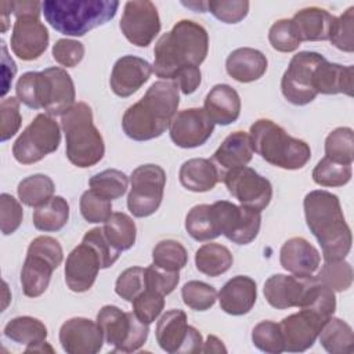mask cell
<instances>
[{"label": "cell", "mask_w": 354, "mask_h": 354, "mask_svg": "<svg viewBox=\"0 0 354 354\" xmlns=\"http://www.w3.org/2000/svg\"><path fill=\"white\" fill-rule=\"evenodd\" d=\"M250 136L242 130L230 133L213 153V160L218 165L220 176L231 169L246 166L253 156Z\"/></svg>", "instance_id": "cell-31"}, {"label": "cell", "mask_w": 354, "mask_h": 354, "mask_svg": "<svg viewBox=\"0 0 354 354\" xmlns=\"http://www.w3.org/2000/svg\"><path fill=\"white\" fill-rule=\"evenodd\" d=\"M130 185L127 209L134 217H148L153 214L162 203L166 173L159 165H141L133 170Z\"/></svg>", "instance_id": "cell-11"}, {"label": "cell", "mask_w": 354, "mask_h": 354, "mask_svg": "<svg viewBox=\"0 0 354 354\" xmlns=\"http://www.w3.org/2000/svg\"><path fill=\"white\" fill-rule=\"evenodd\" d=\"M281 266L296 277H310L319 268L321 254L318 249L301 236L288 239L279 252Z\"/></svg>", "instance_id": "cell-24"}, {"label": "cell", "mask_w": 354, "mask_h": 354, "mask_svg": "<svg viewBox=\"0 0 354 354\" xmlns=\"http://www.w3.org/2000/svg\"><path fill=\"white\" fill-rule=\"evenodd\" d=\"M210 212L218 235H224L236 245L250 243L260 231L261 212L256 209L217 201L210 205Z\"/></svg>", "instance_id": "cell-12"}, {"label": "cell", "mask_w": 354, "mask_h": 354, "mask_svg": "<svg viewBox=\"0 0 354 354\" xmlns=\"http://www.w3.org/2000/svg\"><path fill=\"white\" fill-rule=\"evenodd\" d=\"M61 130L48 113H39L19 134L12 145V155L21 165H32L58 149Z\"/></svg>", "instance_id": "cell-10"}, {"label": "cell", "mask_w": 354, "mask_h": 354, "mask_svg": "<svg viewBox=\"0 0 354 354\" xmlns=\"http://www.w3.org/2000/svg\"><path fill=\"white\" fill-rule=\"evenodd\" d=\"M313 88L317 94H346L353 97L354 66L329 62L324 57L313 72Z\"/></svg>", "instance_id": "cell-25"}, {"label": "cell", "mask_w": 354, "mask_h": 354, "mask_svg": "<svg viewBox=\"0 0 354 354\" xmlns=\"http://www.w3.org/2000/svg\"><path fill=\"white\" fill-rule=\"evenodd\" d=\"M253 344L268 354H279L285 351L283 336L279 324L274 321H261L252 330Z\"/></svg>", "instance_id": "cell-44"}, {"label": "cell", "mask_w": 354, "mask_h": 354, "mask_svg": "<svg viewBox=\"0 0 354 354\" xmlns=\"http://www.w3.org/2000/svg\"><path fill=\"white\" fill-rule=\"evenodd\" d=\"M221 180L228 192L243 206L261 212L271 202V183L252 167L242 166L231 169L223 174Z\"/></svg>", "instance_id": "cell-16"}, {"label": "cell", "mask_w": 354, "mask_h": 354, "mask_svg": "<svg viewBox=\"0 0 354 354\" xmlns=\"http://www.w3.org/2000/svg\"><path fill=\"white\" fill-rule=\"evenodd\" d=\"M207 51L206 29L195 21L181 19L156 41L152 71L160 80H174L180 72L199 68Z\"/></svg>", "instance_id": "cell-1"}, {"label": "cell", "mask_w": 354, "mask_h": 354, "mask_svg": "<svg viewBox=\"0 0 354 354\" xmlns=\"http://www.w3.org/2000/svg\"><path fill=\"white\" fill-rule=\"evenodd\" d=\"M152 263L166 271L180 272L188 263V253L178 241L163 239L152 249Z\"/></svg>", "instance_id": "cell-38"}, {"label": "cell", "mask_w": 354, "mask_h": 354, "mask_svg": "<svg viewBox=\"0 0 354 354\" xmlns=\"http://www.w3.org/2000/svg\"><path fill=\"white\" fill-rule=\"evenodd\" d=\"M11 12L17 17L21 15H35L40 17L41 12V3L40 1H11Z\"/></svg>", "instance_id": "cell-58"}, {"label": "cell", "mask_w": 354, "mask_h": 354, "mask_svg": "<svg viewBox=\"0 0 354 354\" xmlns=\"http://www.w3.org/2000/svg\"><path fill=\"white\" fill-rule=\"evenodd\" d=\"M47 333L46 325L29 315L15 317L4 326L6 337L15 343L26 344L25 353H54V348L46 342Z\"/></svg>", "instance_id": "cell-27"}, {"label": "cell", "mask_w": 354, "mask_h": 354, "mask_svg": "<svg viewBox=\"0 0 354 354\" xmlns=\"http://www.w3.org/2000/svg\"><path fill=\"white\" fill-rule=\"evenodd\" d=\"M82 241L88 242L98 252V254L101 257V261H102V270L104 268H109L119 259L120 252L116 250L108 242V239H106V236L104 234V230L100 228V227H95V228H91L90 231H87Z\"/></svg>", "instance_id": "cell-56"}, {"label": "cell", "mask_w": 354, "mask_h": 354, "mask_svg": "<svg viewBox=\"0 0 354 354\" xmlns=\"http://www.w3.org/2000/svg\"><path fill=\"white\" fill-rule=\"evenodd\" d=\"M102 261L98 252L86 241H82L66 257L65 282L72 292H87L95 282Z\"/></svg>", "instance_id": "cell-20"}, {"label": "cell", "mask_w": 354, "mask_h": 354, "mask_svg": "<svg viewBox=\"0 0 354 354\" xmlns=\"http://www.w3.org/2000/svg\"><path fill=\"white\" fill-rule=\"evenodd\" d=\"M213 130L214 123L203 108L180 111L169 126L170 138L180 148H196L203 145L213 134Z\"/></svg>", "instance_id": "cell-19"}, {"label": "cell", "mask_w": 354, "mask_h": 354, "mask_svg": "<svg viewBox=\"0 0 354 354\" xmlns=\"http://www.w3.org/2000/svg\"><path fill=\"white\" fill-rule=\"evenodd\" d=\"M102 230L108 242L119 252L129 250L136 243V223L126 213H112L111 217L104 223Z\"/></svg>", "instance_id": "cell-36"}, {"label": "cell", "mask_w": 354, "mask_h": 354, "mask_svg": "<svg viewBox=\"0 0 354 354\" xmlns=\"http://www.w3.org/2000/svg\"><path fill=\"white\" fill-rule=\"evenodd\" d=\"M0 218L3 235L15 232L24 218V210L21 203L10 194L3 192L0 195Z\"/></svg>", "instance_id": "cell-53"}, {"label": "cell", "mask_w": 354, "mask_h": 354, "mask_svg": "<svg viewBox=\"0 0 354 354\" xmlns=\"http://www.w3.org/2000/svg\"><path fill=\"white\" fill-rule=\"evenodd\" d=\"M329 41L342 51H354V7H348L336 18Z\"/></svg>", "instance_id": "cell-51"}, {"label": "cell", "mask_w": 354, "mask_h": 354, "mask_svg": "<svg viewBox=\"0 0 354 354\" xmlns=\"http://www.w3.org/2000/svg\"><path fill=\"white\" fill-rule=\"evenodd\" d=\"M249 136L253 151L275 167L299 170L311 159V149L306 141L289 136L270 119L256 120L250 126Z\"/></svg>", "instance_id": "cell-6"}, {"label": "cell", "mask_w": 354, "mask_h": 354, "mask_svg": "<svg viewBox=\"0 0 354 354\" xmlns=\"http://www.w3.org/2000/svg\"><path fill=\"white\" fill-rule=\"evenodd\" d=\"M220 307L230 315L248 314L257 299V285L248 275H236L228 279L218 292Z\"/></svg>", "instance_id": "cell-26"}, {"label": "cell", "mask_w": 354, "mask_h": 354, "mask_svg": "<svg viewBox=\"0 0 354 354\" xmlns=\"http://www.w3.org/2000/svg\"><path fill=\"white\" fill-rule=\"evenodd\" d=\"M17 73V65L12 61V58L8 57L7 46L1 40V76H3V87H1V97L7 94L10 90V86L12 83V79Z\"/></svg>", "instance_id": "cell-57"}, {"label": "cell", "mask_w": 354, "mask_h": 354, "mask_svg": "<svg viewBox=\"0 0 354 354\" xmlns=\"http://www.w3.org/2000/svg\"><path fill=\"white\" fill-rule=\"evenodd\" d=\"M321 289L315 275L296 277L274 274L264 282V297L267 303L278 310L290 307L307 308L313 304Z\"/></svg>", "instance_id": "cell-13"}, {"label": "cell", "mask_w": 354, "mask_h": 354, "mask_svg": "<svg viewBox=\"0 0 354 354\" xmlns=\"http://www.w3.org/2000/svg\"><path fill=\"white\" fill-rule=\"evenodd\" d=\"M180 104V87L173 80H158L147 93L130 105L123 118L124 134L134 141L160 137L169 129Z\"/></svg>", "instance_id": "cell-2"}, {"label": "cell", "mask_w": 354, "mask_h": 354, "mask_svg": "<svg viewBox=\"0 0 354 354\" xmlns=\"http://www.w3.org/2000/svg\"><path fill=\"white\" fill-rule=\"evenodd\" d=\"M131 304L137 318L149 325L160 315L165 307V296L147 288L131 301Z\"/></svg>", "instance_id": "cell-47"}, {"label": "cell", "mask_w": 354, "mask_h": 354, "mask_svg": "<svg viewBox=\"0 0 354 354\" xmlns=\"http://www.w3.org/2000/svg\"><path fill=\"white\" fill-rule=\"evenodd\" d=\"M232 263V253L221 243H205L195 253V266L198 271L207 277H218L227 272Z\"/></svg>", "instance_id": "cell-34"}, {"label": "cell", "mask_w": 354, "mask_h": 354, "mask_svg": "<svg viewBox=\"0 0 354 354\" xmlns=\"http://www.w3.org/2000/svg\"><path fill=\"white\" fill-rule=\"evenodd\" d=\"M267 57L256 48L241 47L230 53L225 59L227 73L239 83L259 80L267 71Z\"/></svg>", "instance_id": "cell-30"}, {"label": "cell", "mask_w": 354, "mask_h": 354, "mask_svg": "<svg viewBox=\"0 0 354 354\" xmlns=\"http://www.w3.org/2000/svg\"><path fill=\"white\" fill-rule=\"evenodd\" d=\"M180 183L192 192H206L216 187L221 180L218 167L205 158H194L185 160L178 171Z\"/></svg>", "instance_id": "cell-32"}, {"label": "cell", "mask_w": 354, "mask_h": 354, "mask_svg": "<svg viewBox=\"0 0 354 354\" xmlns=\"http://www.w3.org/2000/svg\"><path fill=\"white\" fill-rule=\"evenodd\" d=\"M59 343L68 354H95L102 348L104 335L97 322L73 317L61 325Z\"/></svg>", "instance_id": "cell-22"}, {"label": "cell", "mask_w": 354, "mask_h": 354, "mask_svg": "<svg viewBox=\"0 0 354 354\" xmlns=\"http://www.w3.org/2000/svg\"><path fill=\"white\" fill-rule=\"evenodd\" d=\"M290 21L300 41H321L329 40L336 17L319 7H306L299 10Z\"/></svg>", "instance_id": "cell-28"}, {"label": "cell", "mask_w": 354, "mask_h": 354, "mask_svg": "<svg viewBox=\"0 0 354 354\" xmlns=\"http://www.w3.org/2000/svg\"><path fill=\"white\" fill-rule=\"evenodd\" d=\"M17 98L32 109H44L51 116L64 115L76 98L71 75L58 66L41 72H25L15 86Z\"/></svg>", "instance_id": "cell-4"}, {"label": "cell", "mask_w": 354, "mask_h": 354, "mask_svg": "<svg viewBox=\"0 0 354 354\" xmlns=\"http://www.w3.org/2000/svg\"><path fill=\"white\" fill-rule=\"evenodd\" d=\"M19 100L17 97L3 98L0 102V141L4 142L14 137L22 123L19 112Z\"/></svg>", "instance_id": "cell-52"}, {"label": "cell", "mask_w": 354, "mask_h": 354, "mask_svg": "<svg viewBox=\"0 0 354 354\" xmlns=\"http://www.w3.org/2000/svg\"><path fill=\"white\" fill-rule=\"evenodd\" d=\"M61 127L65 134L66 158L72 165L91 167L104 158V138L94 126L93 111L86 102H75L61 115Z\"/></svg>", "instance_id": "cell-7"}, {"label": "cell", "mask_w": 354, "mask_h": 354, "mask_svg": "<svg viewBox=\"0 0 354 354\" xmlns=\"http://www.w3.org/2000/svg\"><path fill=\"white\" fill-rule=\"evenodd\" d=\"M64 252L59 242L47 235L35 238L26 252V257L21 270V285L24 295L37 297L43 295L53 275V271L62 263Z\"/></svg>", "instance_id": "cell-8"}, {"label": "cell", "mask_w": 354, "mask_h": 354, "mask_svg": "<svg viewBox=\"0 0 354 354\" xmlns=\"http://www.w3.org/2000/svg\"><path fill=\"white\" fill-rule=\"evenodd\" d=\"M160 18L152 1H126L119 28L124 37L137 47H148L160 32Z\"/></svg>", "instance_id": "cell-17"}, {"label": "cell", "mask_w": 354, "mask_h": 354, "mask_svg": "<svg viewBox=\"0 0 354 354\" xmlns=\"http://www.w3.org/2000/svg\"><path fill=\"white\" fill-rule=\"evenodd\" d=\"M90 189L100 196L113 201L123 196L129 188L127 176L118 169H106L94 174L88 180Z\"/></svg>", "instance_id": "cell-39"}, {"label": "cell", "mask_w": 354, "mask_h": 354, "mask_svg": "<svg viewBox=\"0 0 354 354\" xmlns=\"http://www.w3.org/2000/svg\"><path fill=\"white\" fill-rule=\"evenodd\" d=\"M319 343L330 354H351L354 335L351 326L336 317H329L319 330Z\"/></svg>", "instance_id": "cell-33"}, {"label": "cell", "mask_w": 354, "mask_h": 354, "mask_svg": "<svg viewBox=\"0 0 354 354\" xmlns=\"http://www.w3.org/2000/svg\"><path fill=\"white\" fill-rule=\"evenodd\" d=\"M116 0H46L41 12L57 32L66 36H84L116 15Z\"/></svg>", "instance_id": "cell-5"}, {"label": "cell", "mask_w": 354, "mask_h": 354, "mask_svg": "<svg viewBox=\"0 0 354 354\" xmlns=\"http://www.w3.org/2000/svg\"><path fill=\"white\" fill-rule=\"evenodd\" d=\"M180 281V272L166 271L159 268L153 263L145 268V283L148 289H152L163 296L171 293Z\"/></svg>", "instance_id": "cell-54"}, {"label": "cell", "mask_w": 354, "mask_h": 354, "mask_svg": "<svg viewBox=\"0 0 354 354\" xmlns=\"http://www.w3.org/2000/svg\"><path fill=\"white\" fill-rule=\"evenodd\" d=\"M152 72V65L144 58L123 55L112 68L109 79L111 88L118 97H130L149 80Z\"/></svg>", "instance_id": "cell-23"}, {"label": "cell", "mask_w": 354, "mask_h": 354, "mask_svg": "<svg viewBox=\"0 0 354 354\" xmlns=\"http://www.w3.org/2000/svg\"><path fill=\"white\" fill-rule=\"evenodd\" d=\"M80 213L87 223H105L112 214V202L87 189L80 196Z\"/></svg>", "instance_id": "cell-46"}, {"label": "cell", "mask_w": 354, "mask_h": 354, "mask_svg": "<svg viewBox=\"0 0 354 354\" xmlns=\"http://www.w3.org/2000/svg\"><path fill=\"white\" fill-rule=\"evenodd\" d=\"M185 230L191 238L199 242L212 241L220 236L213 223L210 205L206 203L196 205L187 213Z\"/></svg>", "instance_id": "cell-41"}, {"label": "cell", "mask_w": 354, "mask_h": 354, "mask_svg": "<svg viewBox=\"0 0 354 354\" xmlns=\"http://www.w3.org/2000/svg\"><path fill=\"white\" fill-rule=\"evenodd\" d=\"M306 223L317 238L325 261L343 260L350 253L353 235L346 223L337 195L325 191H310L303 201Z\"/></svg>", "instance_id": "cell-3"}, {"label": "cell", "mask_w": 354, "mask_h": 354, "mask_svg": "<svg viewBox=\"0 0 354 354\" xmlns=\"http://www.w3.org/2000/svg\"><path fill=\"white\" fill-rule=\"evenodd\" d=\"M328 318L308 308H300L299 313L285 317L279 322L285 351L303 353L313 347Z\"/></svg>", "instance_id": "cell-18"}, {"label": "cell", "mask_w": 354, "mask_h": 354, "mask_svg": "<svg viewBox=\"0 0 354 354\" xmlns=\"http://www.w3.org/2000/svg\"><path fill=\"white\" fill-rule=\"evenodd\" d=\"M324 55L314 51L295 54L281 79L283 97L293 105H307L318 95L313 88V72Z\"/></svg>", "instance_id": "cell-15"}, {"label": "cell", "mask_w": 354, "mask_h": 354, "mask_svg": "<svg viewBox=\"0 0 354 354\" xmlns=\"http://www.w3.org/2000/svg\"><path fill=\"white\" fill-rule=\"evenodd\" d=\"M315 278L333 292H344L353 283V267L344 259L325 261Z\"/></svg>", "instance_id": "cell-43"}, {"label": "cell", "mask_w": 354, "mask_h": 354, "mask_svg": "<svg viewBox=\"0 0 354 354\" xmlns=\"http://www.w3.org/2000/svg\"><path fill=\"white\" fill-rule=\"evenodd\" d=\"M268 40L271 47L281 53H292L297 50L301 43L296 35L292 21L288 18L278 19L271 25L268 30Z\"/></svg>", "instance_id": "cell-50"}, {"label": "cell", "mask_w": 354, "mask_h": 354, "mask_svg": "<svg viewBox=\"0 0 354 354\" xmlns=\"http://www.w3.org/2000/svg\"><path fill=\"white\" fill-rule=\"evenodd\" d=\"M203 109L214 124L228 126L241 115V97L228 84H216L206 95Z\"/></svg>", "instance_id": "cell-29"}, {"label": "cell", "mask_w": 354, "mask_h": 354, "mask_svg": "<svg viewBox=\"0 0 354 354\" xmlns=\"http://www.w3.org/2000/svg\"><path fill=\"white\" fill-rule=\"evenodd\" d=\"M351 165L337 163L326 156L313 170V180L321 187H343L351 180Z\"/></svg>", "instance_id": "cell-42"}, {"label": "cell", "mask_w": 354, "mask_h": 354, "mask_svg": "<svg viewBox=\"0 0 354 354\" xmlns=\"http://www.w3.org/2000/svg\"><path fill=\"white\" fill-rule=\"evenodd\" d=\"M97 324L102 330L105 343L112 346L113 351L120 353L140 350L149 333L148 324L140 321L133 311L124 313L111 304L98 311Z\"/></svg>", "instance_id": "cell-9"}, {"label": "cell", "mask_w": 354, "mask_h": 354, "mask_svg": "<svg viewBox=\"0 0 354 354\" xmlns=\"http://www.w3.org/2000/svg\"><path fill=\"white\" fill-rule=\"evenodd\" d=\"M69 220V203L62 196H53L47 203L33 212V225L39 231L55 232Z\"/></svg>", "instance_id": "cell-35"}, {"label": "cell", "mask_w": 354, "mask_h": 354, "mask_svg": "<svg viewBox=\"0 0 354 354\" xmlns=\"http://www.w3.org/2000/svg\"><path fill=\"white\" fill-rule=\"evenodd\" d=\"M54 181L46 174H32L17 188L19 201L29 207H40L54 196Z\"/></svg>", "instance_id": "cell-37"}, {"label": "cell", "mask_w": 354, "mask_h": 354, "mask_svg": "<svg viewBox=\"0 0 354 354\" xmlns=\"http://www.w3.org/2000/svg\"><path fill=\"white\" fill-rule=\"evenodd\" d=\"M181 297L185 306L195 311H206L214 306L217 299L216 289L202 281H188L181 288Z\"/></svg>", "instance_id": "cell-45"}, {"label": "cell", "mask_w": 354, "mask_h": 354, "mask_svg": "<svg viewBox=\"0 0 354 354\" xmlns=\"http://www.w3.org/2000/svg\"><path fill=\"white\" fill-rule=\"evenodd\" d=\"M48 30L40 17L21 15L15 18L11 33V50L22 61L37 59L48 47Z\"/></svg>", "instance_id": "cell-21"}, {"label": "cell", "mask_w": 354, "mask_h": 354, "mask_svg": "<svg viewBox=\"0 0 354 354\" xmlns=\"http://www.w3.org/2000/svg\"><path fill=\"white\" fill-rule=\"evenodd\" d=\"M202 353H227V348L217 336L209 335L202 346Z\"/></svg>", "instance_id": "cell-59"}, {"label": "cell", "mask_w": 354, "mask_h": 354, "mask_svg": "<svg viewBox=\"0 0 354 354\" xmlns=\"http://www.w3.org/2000/svg\"><path fill=\"white\" fill-rule=\"evenodd\" d=\"M147 289L145 268L130 267L126 268L116 279L115 292L126 301H133L142 290Z\"/></svg>", "instance_id": "cell-49"}, {"label": "cell", "mask_w": 354, "mask_h": 354, "mask_svg": "<svg viewBox=\"0 0 354 354\" xmlns=\"http://www.w3.org/2000/svg\"><path fill=\"white\" fill-rule=\"evenodd\" d=\"M156 342L170 354L202 353V335L187 322V314L180 308L166 311L156 324Z\"/></svg>", "instance_id": "cell-14"}, {"label": "cell", "mask_w": 354, "mask_h": 354, "mask_svg": "<svg viewBox=\"0 0 354 354\" xmlns=\"http://www.w3.org/2000/svg\"><path fill=\"white\" fill-rule=\"evenodd\" d=\"M51 54L59 65L73 68L83 59L84 46L73 39H59L54 43Z\"/></svg>", "instance_id": "cell-55"}, {"label": "cell", "mask_w": 354, "mask_h": 354, "mask_svg": "<svg viewBox=\"0 0 354 354\" xmlns=\"http://www.w3.org/2000/svg\"><path fill=\"white\" fill-rule=\"evenodd\" d=\"M325 156L343 165L354 160V131L351 127H337L325 140Z\"/></svg>", "instance_id": "cell-40"}, {"label": "cell", "mask_w": 354, "mask_h": 354, "mask_svg": "<svg viewBox=\"0 0 354 354\" xmlns=\"http://www.w3.org/2000/svg\"><path fill=\"white\" fill-rule=\"evenodd\" d=\"M250 3L246 0H210L206 10L224 24H238L249 12Z\"/></svg>", "instance_id": "cell-48"}]
</instances>
